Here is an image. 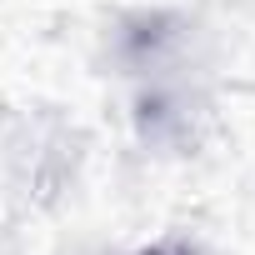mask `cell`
<instances>
[{
  "label": "cell",
  "instance_id": "1",
  "mask_svg": "<svg viewBox=\"0 0 255 255\" xmlns=\"http://www.w3.org/2000/svg\"><path fill=\"white\" fill-rule=\"evenodd\" d=\"M150 255H160V250H150Z\"/></svg>",
  "mask_w": 255,
  "mask_h": 255
}]
</instances>
